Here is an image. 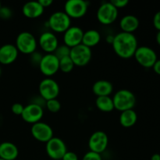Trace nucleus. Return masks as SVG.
I'll use <instances>...</instances> for the list:
<instances>
[{
  "instance_id": "f257e3e1",
  "label": "nucleus",
  "mask_w": 160,
  "mask_h": 160,
  "mask_svg": "<svg viewBox=\"0 0 160 160\" xmlns=\"http://www.w3.org/2000/svg\"><path fill=\"white\" fill-rule=\"evenodd\" d=\"M112 46L119 57L128 59L134 56L136 50L138 48V39L134 34L121 31L114 35Z\"/></svg>"
},
{
  "instance_id": "f03ea898",
  "label": "nucleus",
  "mask_w": 160,
  "mask_h": 160,
  "mask_svg": "<svg viewBox=\"0 0 160 160\" xmlns=\"http://www.w3.org/2000/svg\"><path fill=\"white\" fill-rule=\"evenodd\" d=\"M114 109L120 112L134 109L136 105V97L132 92L128 89H120L112 97Z\"/></svg>"
},
{
  "instance_id": "7ed1b4c3",
  "label": "nucleus",
  "mask_w": 160,
  "mask_h": 160,
  "mask_svg": "<svg viewBox=\"0 0 160 160\" xmlns=\"http://www.w3.org/2000/svg\"><path fill=\"white\" fill-rule=\"evenodd\" d=\"M19 52L25 55H31L36 51L38 42L35 37L28 31H23L17 35L16 45Z\"/></svg>"
},
{
  "instance_id": "20e7f679",
  "label": "nucleus",
  "mask_w": 160,
  "mask_h": 160,
  "mask_svg": "<svg viewBox=\"0 0 160 160\" xmlns=\"http://www.w3.org/2000/svg\"><path fill=\"white\" fill-rule=\"evenodd\" d=\"M48 28L55 33H64L71 26V19L64 11L51 14L48 20Z\"/></svg>"
},
{
  "instance_id": "39448f33",
  "label": "nucleus",
  "mask_w": 160,
  "mask_h": 160,
  "mask_svg": "<svg viewBox=\"0 0 160 160\" xmlns=\"http://www.w3.org/2000/svg\"><path fill=\"white\" fill-rule=\"evenodd\" d=\"M97 20L103 25H109L117 20L118 9L114 7L110 2H106L100 5L97 10Z\"/></svg>"
},
{
  "instance_id": "423d86ee",
  "label": "nucleus",
  "mask_w": 160,
  "mask_h": 160,
  "mask_svg": "<svg viewBox=\"0 0 160 160\" xmlns=\"http://www.w3.org/2000/svg\"><path fill=\"white\" fill-rule=\"evenodd\" d=\"M70 57L71 58L74 66L84 67L88 65L92 57V52L90 48L83 44L70 48Z\"/></svg>"
},
{
  "instance_id": "0eeeda50",
  "label": "nucleus",
  "mask_w": 160,
  "mask_h": 160,
  "mask_svg": "<svg viewBox=\"0 0 160 160\" xmlns=\"http://www.w3.org/2000/svg\"><path fill=\"white\" fill-rule=\"evenodd\" d=\"M134 57L139 65L145 68H151L157 61L156 52L148 46H140L137 48Z\"/></svg>"
},
{
  "instance_id": "6e6552de",
  "label": "nucleus",
  "mask_w": 160,
  "mask_h": 160,
  "mask_svg": "<svg viewBox=\"0 0 160 160\" xmlns=\"http://www.w3.org/2000/svg\"><path fill=\"white\" fill-rule=\"evenodd\" d=\"M38 92L39 95L45 101L55 99L59 94V85L52 78H46L39 84Z\"/></svg>"
},
{
  "instance_id": "1a4fd4ad",
  "label": "nucleus",
  "mask_w": 160,
  "mask_h": 160,
  "mask_svg": "<svg viewBox=\"0 0 160 160\" xmlns=\"http://www.w3.org/2000/svg\"><path fill=\"white\" fill-rule=\"evenodd\" d=\"M45 151L50 159L61 160L67 152V147L62 139L53 137L45 145Z\"/></svg>"
},
{
  "instance_id": "9d476101",
  "label": "nucleus",
  "mask_w": 160,
  "mask_h": 160,
  "mask_svg": "<svg viewBox=\"0 0 160 160\" xmlns=\"http://www.w3.org/2000/svg\"><path fill=\"white\" fill-rule=\"evenodd\" d=\"M88 3L84 0H69L64 5V12L70 19H79L88 12Z\"/></svg>"
},
{
  "instance_id": "9b49d317",
  "label": "nucleus",
  "mask_w": 160,
  "mask_h": 160,
  "mask_svg": "<svg viewBox=\"0 0 160 160\" xmlns=\"http://www.w3.org/2000/svg\"><path fill=\"white\" fill-rule=\"evenodd\" d=\"M31 132L33 138L38 142L47 143L51 140L53 136V130L50 125L44 122H38L32 124L31 128Z\"/></svg>"
},
{
  "instance_id": "f8f14e48",
  "label": "nucleus",
  "mask_w": 160,
  "mask_h": 160,
  "mask_svg": "<svg viewBox=\"0 0 160 160\" xmlns=\"http://www.w3.org/2000/svg\"><path fill=\"white\" fill-rule=\"evenodd\" d=\"M109 138L107 134L102 131H95L90 136L88 140V148L90 151L101 154L107 148Z\"/></svg>"
},
{
  "instance_id": "ddd939ff",
  "label": "nucleus",
  "mask_w": 160,
  "mask_h": 160,
  "mask_svg": "<svg viewBox=\"0 0 160 160\" xmlns=\"http://www.w3.org/2000/svg\"><path fill=\"white\" fill-rule=\"evenodd\" d=\"M38 67L42 74L51 78L59 70V60L54 54H46L42 57Z\"/></svg>"
},
{
  "instance_id": "4468645a",
  "label": "nucleus",
  "mask_w": 160,
  "mask_h": 160,
  "mask_svg": "<svg viewBox=\"0 0 160 160\" xmlns=\"http://www.w3.org/2000/svg\"><path fill=\"white\" fill-rule=\"evenodd\" d=\"M43 116V108L31 102L24 106L21 117L26 123L34 124L38 122H40Z\"/></svg>"
},
{
  "instance_id": "2eb2a0df",
  "label": "nucleus",
  "mask_w": 160,
  "mask_h": 160,
  "mask_svg": "<svg viewBox=\"0 0 160 160\" xmlns=\"http://www.w3.org/2000/svg\"><path fill=\"white\" fill-rule=\"evenodd\" d=\"M38 44L47 54H52L59 46V41L55 33L45 31L40 35Z\"/></svg>"
},
{
  "instance_id": "dca6fc26",
  "label": "nucleus",
  "mask_w": 160,
  "mask_h": 160,
  "mask_svg": "<svg viewBox=\"0 0 160 160\" xmlns=\"http://www.w3.org/2000/svg\"><path fill=\"white\" fill-rule=\"evenodd\" d=\"M84 31L81 28L77 26H70L63 33L64 45L72 48L82 43Z\"/></svg>"
},
{
  "instance_id": "f3484780",
  "label": "nucleus",
  "mask_w": 160,
  "mask_h": 160,
  "mask_svg": "<svg viewBox=\"0 0 160 160\" xmlns=\"http://www.w3.org/2000/svg\"><path fill=\"white\" fill-rule=\"evenodd\" d=\"M19 52L17 47L12 44H5L0 47V63L9 65L17 60Z\"/></svg>"
},
{
  "instance_id": "a211bd4d",
  "label": "nucleus",
  "mask_w": 160,
  "mask_h": 160,
  "mask_svg": "<svg viewBox=\"0 0 160 160\" xmlns=\"http://www.w3.org/2000/svg\"><path fill=\"white\" fill-rule=\"evenodd\" d=\"M44 9L38 1H30L25 3L22 8L23 15L29 19H36L44 13Z\"/></svg>"
},
{
  "instance_id": "6ab92c4d",
  "label": "nucleus",
  "mask_w": 160,
  "mask_h": 160,
  "mask_svg": "<svg viewBox=\"0 0 160 160\" xmlns=\"http://www.w3.org/2000/svg\"><path fill=\"white\" fill-rule=\"evenodd\" d=\"M19 150L15 144L9 142L0 143V159L4 160H17Z\"/></svg>"
},
{
  "instance_id": "aec40b11",
  "label": "nucleus",
  "mask_w": 160,
  "mask_h": 160,
  "mask_svg": "<svg viewBox=\"0 0 160 160\" xmlns=\"http://www.w3.org/2000/svg\"><path fill=\"white\" fill-rule=\"evenodd\" d=\"M139 24L138 18L134 15H126L120 20V28L122 32L133 34L138 28Z\"/></svg>"
},
{
  "instance_id": "412c9836",
  "label": "nucleus",
  "mask_w": 160,
  "mask_h": 160,
  "mask_svg": "<svg viewBox=\"0 0 160 160\" xmlns=\"http://www.w3.org/2000/svg\"><path fill=\"white\" fill-rule=\"evenodd\" d=\"M113 91L112 83L106 80H99L94 83L92 92L97 97L110 96Z\"/></svg>"
},
{
  "instance_id": "4be33fe9",
  "label": "nucleus",
  "mask_w": 160,
  "mask_h": 160,
  "mask_svg": "<svg viewBox=\"0 0 160 160\" xmlns=\"http://www.w3.org/2000/svg\"><path fill=\"white\" fill-rule=\"evenodd\" d=\"M101 41V34L97 30H88L86 32H84L82 38V43L88 48L96 46Z\"/></svg>"
},
{
  "instance_id": "5701e85b",
  "label": "nucleus",
  "mask_w": 160,
  "mask_h": 160,
  "mask_svg": "<svg viewBox=\"0 0 160 160\" xmlns=\"http://www.w3.org/2000/svg\"><path fill=\"white\" fill-rule=\"evenodd\" d=\"M138 120L137 112L134 109L121 112L120 115V123L122 127L125 128H129L135 125Z\"/></svg>"
},
{
  "instance_id": "b1692460",
  "label": "nucleus",
  "mask_w": 160,
  "mask_h": 160,
  "mask_svg": "<svg viewBox=\"0 0 160 160\" xmlns=\"http://www.w3.org/2000/svg\"><path fill=\"white\" fill-rule=\"evenodd\" d=\"M95 106L100 111L104 112H110L115 109L113 101L110 96L97 97L95 100Z\"/></svg>"
},
{
  "instance_id": "393cba45",
  "label": "nucleus",
  "mask_w": 160,
  "mask_h": 160,
  "mask_svg": "<svg viewBox=\"0 0 160 160\" xmlns=\"http://www.w3.org/2000/svg\"><path fill=\"white\" fill-rule=\"evenodd\" d=\"M74 67L73 61L70 56H67L59 59V70L63 73H70Z\"/></svg>"
},
{
  "instance_id": "a878e982",
  "label": "nucleus",
  "mask_w": 160,
  "mask_h": 160,
  "mask_svg": "<svg viewBox=\"0 0 160 160\" xmlns=\"http://www.w3.org/2000/svg\"><path fill=\"white\" fill-rule=\"evenodd\" d=\"M52 54H54L55 56L59 60V59H62L64 57L70 56V48H69L68 46L65 45L64 44L62 45H59Z\"/></svg>"
},
{
  "instance_id": "bb28decb",
  "label": "nucleus",
  "mask_w": 160,
  "mask_h": 160,
  "mask_svg": "<svg viewBox=\"0 0 160 160\" xmlns=\"http://www.w3.org/2000/svg\"><path fill=\"white\" fill-rule=\"evenodd\" d=\"M45 107L47 108V109H48L50 112L56 113V112H58L60 110L61 103L60 102H59V100L56 99V98L48 100V101H46Z\"/></svg>"
},
{
  "instance_id": "cd10ccee",
  "label": "nucleus",
  "mask_w": 160,
  "mask_h": 160,
  "mask_svg": "<svg viewBox=\"0 0 160 160\" xmlns=\"http://www.w3.org/2000/svg\"><path fill=\"white\" fill-rule=\"evenodd\" d=\"M12 11L8 6H2L1 9H0V18L2 20H7L12 17Z\"/></svg>"
},
{
  "instance_id": "c85d7f7f",
  "label": "nucleus",
  "mask_w": 160,
  "mask_h": 160,
  "mask_svg": "<svg viewBox=\"0 0 160 160\" xmlns=\"http://www.w3.org/2000/svg\"><path fill=\"white\" fill-rule=\"evenodd\" d=\"M42 57H43V56H42L39 52L35 51L34 52H33L32 54L30 55V61H31L32 65L38 66V67L41 61H42Z\"/></svg>"
},
{
  "instance_id": "c756f323",
  "label": "nucleus",
  "mask_w": 160,
  "mask_h": 160,
  "mask_svg": "<svg viewBox=\"0 0 160 160\" xmlns=\"http://www.w3.org/2000/svg\"><path fill=\"white\" fill-rule=\"evenodd\" d=\"M82 160H102V159L101 154L89 151L84 154V156L82 158Z\"/></svg>"
},
{
  "instance_id": "7c9ffc66",
  "label": "nucleus",
  "mask_w": 160,
  "mask_h": 160,
  "mask_svg": "<svg viewBox=\"0 0 160 160\" xmlns=\"http://www.w3.org/2000/svg\"><path fill=\"white\" fill-rule=\"evenodd\" d=\"M24 106L20 103H14L12 106H11V110L13 114L17 116H21L22 112H23Z\"/></svg>"
},
{
  "instance_id": "2f4dec72",
  "label": "nucleus",
  "mask_w": 160,
  "mask_h": 160,
  "mask_svg": "<svg viewBox=\"0 0 160 160\" xmlns=\"http://www.w3.org/2000/svg\"><path fill=\"white\" fill-rule=\"evenodd\" d=\"M110 2L113 5L114 7L118 9L126 7L129 2H128V0H111Z\"/></svg>"
},
{
  "instance_id": "473e14b6",
  "label": "nucleus",
  "mask_w": 160,
  "mask_h": 160,
  "mask_svg": "<svg viewBox=\"0 0 160 160\" xmlns=\"http://www.w3.org/2000/svg\"><path fill=\"white\" fill-rule=\"evenodd\" d=\"M61 160H78V156L73 152L67 151Z\"/></svg>"
},
{
  "instance_id": "72a5a7b5",
  "label": "nucleus",
  "mask_w": 160,
  "mask_h": 160,
  "mask_svg": "<svg viewBox=\"0 0 160 160\" xmlns=\"http://www.w3.org/2000/svg\"><path fill=\"white\" fill-rule=\"evenodd\" d=\"M31 103H34V104H36V105H38V106H41V107L43 108L44 106H45V104H46V101H45L44 98H42V97L39 95V96L34 97V98H33Z\"/></svg>"
},
{
  "instance_id": "f704fd0d",
  "label": "nucleus",
  "mask_w": 160,
  "mask_h": 160,
  "mask_svg": "<svg viewBox=\"0 0 160 160\" xmlns=\"http://www.w3.org/2000/svg\"><path fill=\"white\" fill-rule=\"evenodd\" d=\"M153 25L157 29L158 31H160V11H158L153 17Z\"/></svg>"
},
{
  "instance_id": "c9c22d12",
  "label": "nucleus",
  "mask_w": 160,
  "mask_h": 160,
  "mask_svg": "<svg viewBox=\"0 0 160 160\" xmlns=\"http://www.w3.org/2000/svg\"><path fill=\"white\" fill-rule=\"evenodd\" d=\"M38 2L40 3L41 6L45 9V8L50 7L52 6V4L53 3L52 0H39Z\"/></svg>"
},
{
  "instance_id": "e433bc0d",
  "label": "nucleus",
  "mask_w": 160,
  "mask_h": 160,
  "mask_svg": "<svg viewBox=\"0 0 160 160\" xmlns=\"http://www.w3.org/2000/svg\"><path fill=\"white\" fill-rule=\"evenodd\" d=\"M153 70H154L155 73H156L157 74L160 75V59H157L156 62H155L154 66L152 67Z\"/></svg>"
},
{
  "instance_id": "4c0bfd02",
  "label": "nucleus",
  "mask_w": 160,
  "mask_h": 160,
  "mask_svg": "<svg viewBox=\"0 0 160 160\" xmlns=\"http://www.w3.org/2000/svg\"><path fill=\"white\" fill-rule=\"evenodd\" d=\"M113 40H114V35L109 34V35L106 36V41L108 44H110V45H112V42H113Z\"/></svg>"
},
{
  "instance_id": "58836bf2",
  "label": "nucleus",
  "mask_w": 160,
  "mask_h": 160,
  "mask_svg": "<svg viewBox=\"0 0 160 160\" xmlns=\"http://www.w3.org/2000/svg\"><path fill=\"white\" fill-rule=\"evenodd\" d=\"M151 160H160V155L158 153L153 154L151 157Z\"/></svg>"
},
{
  "instance_id": "ea45409f",
  "label": "nucleus",
  "mask_w": 160,
  "mask_h": 160,
  "mask_svg": "<svg viewBox=\"0 0 160 160\" xmlns=\"http://www.w3.org/2000/svg\"><path fill=\"white\" fill-rule=\"evenodd\" d=\"M156 42L158 43V45H160V31H158L157 34H156Z\"/></svg>"
},
{
  "instance_id": "a19ab883",
  "label": "nucleus",
  "mask_w": 160,
  "mask_h": 160,
  "mask_svg": "<svg viewBox=\"0 0 160 160\" xmlns=\"http://www.w3.org/2000/svg\"><path fill=\"white\" fill-rule=\"evenodd\" d=\"M1 74H2V69L1 67H0V76H1Z\"/></svg>"
},
{
  "instance_id": "79ce46f5",
  "label": "nucleus",
  "mask_w": 160,
  "mask_h": 160,
  "mask_svg": "<svg viewBox=\"0 0 160 160\" xmlns=\"http://www.w3.org/2000/svg\"><path fill=\"white\" fill-rule=\"evenodd\" d=\"M2 6V4H1V2H0V9H1Z\"/></svg>"
},
{
  "instance_id": "37998d69",
  "label": "nucleus",
  "mask_w": 160,
  "mask_h": 160,
  "mask_svg": "<svg viewBox=\"0 0 160 160\" xmlns=\"http://www.w3.org/2000/svg\"><path fill=\"white\" fill-rule=\"evenodd\" d=\"M0 160H4V159H0Z\"/></svg>"
}]
</instances>
